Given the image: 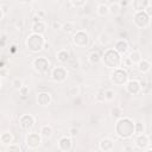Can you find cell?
<instances>
[{"label":"cell","instance_id":"6da1fadb","mask_svg":"<svg viewBox=\"0 0 152 152\" xmlns=\"http://www.w3.org/2000/svg\"><path fill=\"white\" fill-rule=\"evenodd\" d=\"M115 133L121 139H131L134 135V121L127 116L118 119L115 122Z\"/></svg>","mask_w":152,"mask_h":152},{"label":"cell","instance_id":"7a4b0ae2","mask_svg":"<svg viewBox=\"0 0 152 152\" xmlns=\"http://www.w3.org/2000/svg\"><path fill=\"white\" fill-rule=\"evenodd\" d=\"M122 57L112 48H108L104 50L103 55L101 56V62L104 64V66L109 69H116L120 68Z\"/></svg>","mask_w":152,"mask_h":152},{"label":"cell","instance_id":"3957f363","mask_svg":"<svg viewBox=\"0 0 152 152\" xmlns=\"http://www.w3.org/2000/svg\"><path fill=\"white\" fill-rule=\"evenodd\" d=\"M45 38L44 36L42 34H37V33H30L26 38V42H25V45H26V49L30 51V52H39L44 49V44H45Z\"/></svg>","mask_w":152,"mask_h":152},{"label":"cell","instance_id":"277c9868","mask_svg":"<svg viewBox=\"0 0 152 152\" xmlns=\"http://www.w3.org/2000/svg\"><path fill=\"white\" fill-rule=\"evenodd\" d=\"M109 80H110L112 84L118 86V87H122L128 81V72L126 71V69H122V68L113 69L110 75H109Z\"/></svg>","mask_w":152,"mask_h":152},{"label":"cell","instance_id":"5b68a950","mask_svg":"<svg viewBox=\"0 0 152 152\" xmlns=\"http://www.w3.org/2000/svg\"><path fill=\"white\" fill-rule=\"evenodd\" d=\"M71 40H72L75 46L86 48L88 45V43H89V34L84 30H77V31L74 32Z\"/></svg>","mask_w":152,"mask_h":152},{"label":"cell","instance_id":"8992f818","mask_svg":"<svg viewBox=\"0 0 152 152\" xmlns=\"http://www.w3.org/2000/svg\"><path fill=\"white\" fill-rule=\"evenodd\" d=\"M32 66L33 69L38 72V74H45L48 72V70L50 69V62L46 57L40 56V57H36L32 61Z\"/></svg>","mask_w":152,"mask_h":152},{"label":"cell","instance_id":"52a82bcc","mask_svg":"<svg viewBox=\"0 0 152 152\" xmlns=\"http://www.w3.org/2000/svg\"><path fill=\"white\" fill-rule=\"evenodd\" d=\"M42 140H43V138L40 137V134L38 132H30L25 137V144L31 150L38 148L42 145Z\"/></svg>","mask_w":152,"mask_h":152},{"label":"cell","instance_id":"ba28073f","mask_svg":"<svg viewBox=\"0 0 152 152\" xmlns=\"http://www.w3.org/2000/svg\"><path fill=\"white\" fill-rule=\"evenodd\" d=\"M150 20H151V17H148L144 11L134 12V14H133V23L139 28L147 27L150 25Z\"/></svg>","mask_w":152,"mask_h":152},{"label":"cell","instance_id":"9c48e42d","mask_svg":"<svg viewBox=\"0 0 152 152\" xmlns=\"http://www.w3.org/2000/svg\"><path fill=\"white\" fill-rule=\"evenodd\" d=\"M50 77L53 82L56 83H63L66 77H68V70L62 66V65H58V66H55L52 70H51V74H50Z\"/></svg>","mask_w":152,"mask_h":152},{"label":"cell","instance_id":"30bf717a","mask_svg":"<svg viewBox=\"0 0 152 152\" xmlns=\"http://www.w3.org/2000/svg\"><path fill=\"white\" fill-rule=\"evenodd\" d=\"M36 124V118L32 114H23L19 118V126L24 131H30Z\"/></svg>","mask_w":152,"mask_h":152},{"label":"cell","instance_id":"8fae6325","mask_svg":"<svg viewBox=\"0 0 152 152\" xmlns=\"http://www.w3.org/2000/svg\"><path fill=\"white\" fill-rule=\"evenodd\" d=\"M125 89H126V91H127L128 94H131V95H137V94H139L140 90H141V83H140L138 80H135V78L128 80L127 83L125 84Z\"/></svg>","mask_w":152,"mask_h":152},{"label":"cell","instance_id":"7c38bea8","mask_svg":"<svg viewBox=\"0 0 152 152\" xmlns=\"http://www.w3.org/2000/svg\"><path fill=\"white\" fill-rule=\"evenodd\" d=\"M36 101H37V104L40 106V107H48L50 106L51 101H52V96L49 91H40L37 94V97H36Z\"/></svg>","mask_w":152,"mask_h":152},{"label":"cell","instance_id":"4fadbf2b","mask_svg":"<svg viewBox=\"0 0 152 152\" xmlns=\"http://www.w3.org/2000/svg\"><path fill=\"white\" fill-rule=\"evenodd\" d=\"M113 49L122 57L124 55L127 53V51H128V49H129V45H128V42H127L125 38H121V39H118V40L115 42Z\"/></svg>","mask_w":152,"mask_h":152},{"label":"cell","instance_id":"5bb4252c","mask_svg":"<svg viewBox=\"0 0 152 152\" xmlns=\"http://www.w3.org/2000/svg\"><path fill=\"white\" fill-rule=\"evenodd\" d=\"M134 142H135V146L138 148H140V150L147 148V147H150V137L147 134H145V133L138 134V135H135Z\"/></svg>","mask_w":152,"mask_h":152},{"label":"cell","instance_id":"9a60e30c","mask_svg":"<svg viewBox=\"0 0 152 152\" xmlns=\"http://www.w3.org/2000/svg\"><path fill=\"white\" fill-rule=\"evenodd\" d=\"M72 147V140L70 137H62L58 140V148L62 152H69Z\"/></svg>","mask_w":152,"mask_h":152},{"label":"cell","instance_id":"2e32d148","mask_svg":"<svg viewBox=\"0 0 152 152\" xmlns=\"http://www.w3.org/2000/svg\"><path fill=\"white\" fill-rule=\"evenodd\" d=\"M99 148L103 152H109L114 148V141L110 138H103L99 142Z\"/></svg>","mask_w":152,"mask_h":152},{"label":"cell","instance_id":"e0dca14e","mask_svg":"<svg viewBox=\"0 0 152 152\" xmlns=\"http://www.w3.org/2000/svg\"><path fill=\"white\" fill-rule=\"evenodd\" d=\"M31 30H32V33H37V34H42L43 36L45 33V31H46V24L43 20L32 23Z\"/></svg>","mask_w":152,"mask_h":152},{"label":"cell","instance_id":"ac0fdd59","mask_svg":"<svg viewBox=\"0 0 152 152\" xmlns=\"http://www.w3.org/2000/svg\"><path fill=\"white\" fill-rule=\"evenodd\" d=\"M150 4H151L150 0H133V1H132V6H133L134 12L144 11Z\"/></svg>","mask_w":152,"mask_h":152},{"label":"cell","instance_id":"d6986e66","mask_svg":"<svg viewBox=\"0 0 152 152\" xmlns=\"http://www.w3.org/2000/svg\"><path fill=\"white\" fill-rule=\"evenodd\" d=\"M39 134L43 139H50L53 134V128L50 125H43L39 129Z\"/></svg>","mask_w":152,"mask_h":152},{"label":"cell","instance_id":"ffe728a7","mask_svg":"<svg viewBox=\"0 0 152 152\" xmlns=\"http://www.w3.org/2000/svg\"><path fill=\"white\" fill-rule=\"evenodd\" d=\"M69 58H70V53L65 49H62V50L57 51V53H56V59L59 63H66L69 61Z\"/></svg>","mask_w":152,"mask_h":152},{"label":"cell","instance_id":"44dd1931","mask_svg":"<svg viewBox=\"0 0 152 152\" xmlns=\"http://www.w3.org/2000/svg\"><path fill=\"white\" fill-rule=\"evenodd\" d=\"M127 58H128V61L131 62V64L133 65V64H138V63L142 59V56H141L140 51H138V50H133V51L129 52V55H128Z\"/></svg>","mask_w":152,"mask_h":152},{"label":"cell","instance_id":"7402d4cb","mask_svg":"<svg viewBox=\"0 0 152 152\" xmlns=\"http://www.w3.org/2000/svg\"><path fill=\"white\" fill-rule=\"evenodd\" d=\"M137 68H138V70H139L141 74H146V72H148V71L151 70V63H150L147 59L142 58V59L137 64Z\"/></svg>","mask_w":152,"mask_h":152},{"label":"cell","instance_id":"603a6c76","mask_svg":"<svg viewBox=\"0 0 152 152\" xmlns=\"http://www.w3.org/2000/svg\"><path fill=\"white\" fill-rule=\"evenodd\" d=\"M0 141H1L2 145H6V146H8L10 144H12L13 142V135H12V133H10V132L1 133L0 134Z\"/></svg>","mask_w":152,"mask_h":152},{"label":"cell","instance_id":"cb8c5ba5","mask_svg":"<svg viewBox=\"0 0 152 152\" xmlns=\"http://www.w3.org/2000/svg\"><path fill=\"white\" fill-rule=\"evenodd\" d=\"M88 62L90 64H97V63H100L101 62V55L97 51H91L88 55Z\"/></svg>","mask_w":152,"mask_h":152},{"label":"cell","instance_id":"d4e9b609","mask_svg":"<svg viewBox=\"0 0 152 152\" xmlns=\"http://www.w3.org/2000/svg\"><path fill=\"white\" fill-rule=\"evenodd\" d=\"M96 13H97L100 17H106L107 14H109L108 5H106L104 2L99 4V5H97V7H96Z\"/></svg>","mask_w":152,"mask_h":152},{"label":"cell","instance_id":"484cf974","mask_svg":"<svg viewBox=\"0 0 152 152\" xmlns=\"http://www.w3.org/2000/svg\"><path fill=\"white\" fill-rule=\"evenodd\" d=\"M61 30L64 32V33H71L75 31V24L72 21H65V23H62V27Z\"/></svg>","mask_w":152,"mask_h":152},{"label":"cell","instance_id":"4316f807","mask_svg":"<svg viewBox=\"0 0 152 152\" xmlns=\"http://www.w3.org/2000/svg\"><path fill=\"white\" fill-rule=\"evenodd\" d=\"M80 93H81V88L78 86H76V84L75 86H70L68 88V95L71 96V97H77L80 95Z\"/></svg>","mask_w":152,"mask_h":152},{"label":"cell","instance_id":"83f0119b","mask_svg":"<svg viewBox=\"0 0 152 152\" xmlns=\"http://www.w3.org/2000/svg\"><path fill=\"white\" fill-rule=\"evenodd\" d=\"M110 115L114 118V119H120V118H122L124 116V110L120 108V107H118V106H115V107H113L112 109H110Z\"/></svg>","mask_w":152,"mask_h":152},{"label":"cell","instance_id":"f1b7e54d","mask_svg":"<svg viewBox=\"0 0 152 152\" xmlns=\"http://www.w3.org/2000/svg\"><path fill=\"white\" fill-rule=\"evenodd\" d=\"M120 10H121V7L119 6L118 2H112V4L108 6L109 14H112V15H118V14L120 13Z\"/></svg>","mask_w":152,"mask_h":152},{"label":"cell","instance_id":"f546056e","mask_svg":"<svg viewBox=\"0 0 152 152\" xmlns=\"http://www.w3.org/2000/svg\"><path fill=\"white\" fill-rule=\"evenodd\" d=\"M103 96L104 101H113L115 99V91L113 89H106L103 90Z\"/></svg>","mask_w":152,"mask_h":152},{"label":"cell","instance_id":"4dcf8cb0","mask_svg":"<svg viewBox=\"0 0 152 152\" xmlns=\"http://www.w3.org/2000/svg\"><path fill=\"white\" fill-rule=\"evenodd\" d=\"M23 86H24V81H23L20 77H15V78L12 80V88H13V89L19 90Z\"/></svg>","mask_w":152,"mask_h":152},{"label":"cell","instance_id":"1f68e13d","mask_svg":"<svg viewBox=\"0 0 152 152\" xmlns=\"http://www.w3.org/2000/svg\"><path fill=\"white\" fill-rule=\"evenodd\" d=\"M145 133V126L141 122H134V135Z\"/></svg>","mask_w":152,"mask_h":152},{"label":"cell","instance_id":"d6a6232c","mask_svg":"<svg viewBox=\"0 0 152 152\" xmlns=\"http://www.w3.org/2000/svg\"><path fill=\"white\" fill-rule=\"evenodd\" d=\"M6 152H21V148L18 144H10L6 148Z\"/></svg>","mask_w":152,"mask_h":152},{"label":"cell","instance_id":"836d02e7","mask_svg":"<svg viewBox=\"0 0 152 152\" xmlns=\"http://www.w3.org/2000/svg\"><path fill=\"white\" fill-rule=\"evenodd\" d=\"M86 4H87L86 0H71V1H70V5H71L72 7H76V8L83 7Z\"/></svg>","mask_w":152,"mask_h":152},{"label":"cell","instance_id":"e575fe53","mask_svg":"<svg viewBox=\"0 0 152 152\" xmlns=\"http://www.w3.org/2000/svg\"><path fill=\"white\" fill-rule=\"evenodd\" d=\"M18 91H19V94H20L21 96H26V95H28L30 89H28V87H27V86H23Z\"/></svg>","mask_w":152,"mask_h":152},{"label":"cell","instance_id":"d590c367","mask_svg":"<svg viewBox=\"0 0 152 152\" xmlns=\"http://www.w3.org/2000/svg\"><path fill=\"white\" fill-rule=\"evenodd\" d=\"M96 101L97 102H103L104 101V96H103V90L99 91L97 95H96Z\"/></svg>","mask_w":152,"mask_h":152},{"label":"cell","instance_id":"8d00e7d4","mask_svg":"<svg viewBox=\"0 0 152 152\" xmlns=\"http://www.w3.org/2000/svg\"><path fill=\"white\" fill-rule=\"evenodd\" d=\"M144 12H145L148 17H151V15H152V2H151V4H150V5L144 10Z\"/></svg>","mask_w":152,"mask_h":152},{"label":"cell","instance_id":"74e56055","mask_svg":"<svg viewBox=\"0 0 152 152\" xmlns=\"http://www.w3.org/2000/svg\"><path fill=\"white\" fill-rule=\"evenodd\" d=\"M52 27H53L55 30H61V27H62V23L58 21V20H55V21L52 23Z\"/></svg>","mask_w":152,"mask_h":152},{"label":"cell","instance_id":"f35d334b","mask_svg":"<svg viewBox=\"0 0 152 152\" xmlns=\"http://www.w3.org/2000/svg\"><path fill=\"white\" fill-rule=\"evenodd\" d=\"M36 15H37L40 20H43V19H44V17H45V12H44V11H42V10H38V11L36 12Z\"/></svg>","mask_w":152,"mask_h":152},{"label":"cell","instance_id":"ab89813d","mask_svg":"<svg viewBox=\"0 0 152 152\" xmlns=\"http://www.w3.org/2000/svg\"><path fill=\"white\" fill-rule=\"evenodd\" d=\"M69 133H70L72 137H75V135L78 133V128H76V127H71V128L69 129Z\"/></svg>","mask_w":152,"mask_h":152},{"label":"cell","instance_id":"60d3db41","mask_svg":"<svg viewBox=\"0 0 152 152\" xmlns=\"http://www.w3.org/2000/svg\"><path fill=\"white\" fill-rule=\"evenodd\" d=\"M4 15H5V12L2 10V6H0V21L4 19Z\"/></svg>","mask_w":152,"mask_h":152},{"label":"cell","instance_id":"b9f144b4","mask_svg":"<svg viewBox=\"0 0 152 152\" xmlns=\"http://www.w3.org/2000/svg\"><path fill=\"white\" fill-rule=\"evenodd\" d=\"M17 27H19L18 30H23L21 27H23V21H20V23H17Z\"/></svg>","mask_w":152,"mask_h":152},{"label":"cell","instance_id":"7bdbcfd3","mask_svg":"<svg viewBox=\"0 0 152 152\" xmlns=\"http://www.w3.org/2000/svg\"><path fill=\"white\" fill-rule=\"evenodd\" d=\"M44 49H45V50H48V49H50V44L45 42V44H44Z\"/></svg>","mask_w":152,"mask_h":152},{"label":"cell","instance_id":"ee69618b","mask_svg":"<svg viewBox=\"0 0 152 152\" xmlns=\"http://www.w3.org/2000/svg\"><path fill=\"white\" fill-rule=\"evenodd\" d=\"M145 152H152V148H151V147H147V148L145 150Z\"/></svg>","mask_w":152,"mask_h":152},{"label":"cell","instance_id":"f6af8a7d","mask_svg":"<svg viewBox=\"0 0 152 152\" xmlns=\"http://www.w3.org/2000/svg\"><path fill=\"white\" fill-rule=\"evenodd\" d=\"M4 68V62H0V70Z\"/></svg>","mask_w":152,"mask_h":152},{"label":"cell","instance_id":"bcb514c9","mask_svg":"<svg viewBox=\"0 0 152 152\" xmlns=\"http://www.w3.org/2000/svg\"><path fill=\"white\" fill-rule=\"evenodd\" d=\"M0 88H1V76H0Z\"/></svg>","mask_w":152,"mask_h":152},{"label":"cell","instance_id":"7dc6e473","mask_svg":"<svg viewBox=\"0 0 152 152\" xmlns=\"http://www.w3.org/2000/svg\"><path fill=\"white\" fill-rule=\"evenodd\" d=\"M88 152H96V151H88Z\"/></svg>","mask_w":152,"mask_h":152}]
</instances>
